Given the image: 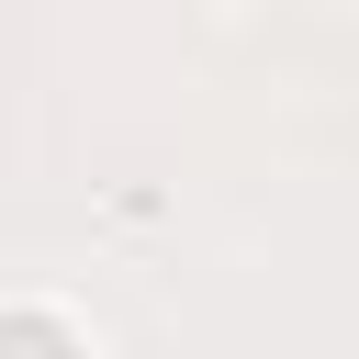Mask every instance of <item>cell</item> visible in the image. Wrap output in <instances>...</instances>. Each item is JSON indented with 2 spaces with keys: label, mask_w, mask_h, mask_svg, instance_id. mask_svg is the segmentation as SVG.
Listing matches in <instances>:
<instances>
[{
  "label": "cell",
  "mask_w": 359,
  "mask_h": 359,
  "mask_svg": "<svg viewBox=\"0 0 359 359\" xmlns=\"http://www.w3.org/2000/svg\"><path fill=\"white\" fill-rule=\"evenodd\" d=\"M0 359H90V337L56 303H0Z\"/></svg>",
  "instance_id": "cell-1"
}]
</instances>
